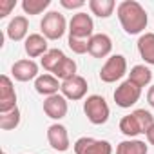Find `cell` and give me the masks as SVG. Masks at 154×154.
Segmentation results:
<instances>
[{
  "label": "cell",
  "mask_w": 154,
  "mask_h": 154,
  "mask_svg": "<svg viewBox=\"0 0 154 154\" xmlns=\"http://www.w3.org/2000/svg\"><path fill=\"white\" fill-rule=\"evenodd\" d=\"M118 20L127 35H143L149 24V17L145 8L136 0H123L116 8Z\"/></svg>",
  "instance_id": "cell-1"
},
{
  "label": "cell",
  "mask_w": 154,
  "mask_h": 154,
  "mask_svg": "<svg viewBox=\"0 0 154 154\" xmlns=\"http://www.w3.org/2000/svg\"><path fill=\"white\" fill-rule=\"evenodd\" d=\"M84 112L93 125H103V123H107V120L111 116V109H109L105 98L100 94H91L85 98Z\"/></svg>",
  "instance_id": "cell-2"
},
{
  "label": "cell",
  "mask_w": 154,
  "mask_h": 154,
  "mask_svg": "<svg viewBox=\"0 0 154 154\" xmlns=\"http://www.w3.org/2000/svg\"><path fill=\"white\" fill-rule=\"evenodd\" d=\"M40 29L47 40H60L65 35V31H69L65 17L58 11H49L47 15H44L40 22Z\"/></svg>",
  "instance_id": "cell-3"
},
{
  "label": "cell",
  "mask_w": 154,
  "mask_h": 154,
  "mask_svg": "<svg viewBox=\"0 0 154 154\" xmlns=\"http://www.w3.org/2000/svg\"><path fill=\"white\" fill-rule=\"evenodd\" d=\"M127 72V60L123 54H112L105 60L100 69V80L105 84H114L122 80Z\"/></svg>",
  "instance_id": "cell-4"
},
{
  "label": "cell",
  "mask_w": 154,
  "mask_h": 154,
  "mask_svg": "<svg viewBox=\"0 0 154 154\" xmlns=\"http://www.w3.org/2000/svg\"><path fill=\"white\" fill-rule=\"evenodd\" d=\"M93 35H94V22H93L91 15H87L84 11L72 15L71 22H69V36L80 38V40H91Z\"/></svg>",
  "instance_id": "cell-5"
},
{
  "label": "cell",
  "mask_w": 154,
  "mask_h": 154,
  "mask_svg": "<svg viewBox=\"0 0 154 154\" xmlns=\"http://www.w3.org/2000/svg\"><path fill=\"white\" fill-rule=\"evenodd\" d=\"M114 102H116V105L118 107H122V109H131L132 105H136V102L140 100V96H141V87H138L136 84H132L129 78L125 80V82H122L118 87H116V91H114Z\"/></svg>",
  "instance_id": "cell-6"
},
{
  "label": "cell",
  "mask_w": 154,
  "mask_h": 154,
  "mask_svg": "<svg viewBox=\"0 0 154 154\" xmlns=\"http://www.w3.org/2000/svg\"><path fill=\"white\" fill-rule=\"evenodd\" d=\"M74 154H112V145L107 140H94L89 136H82L72 145Z\"/></svg>",
  "instance_id": "cell-7"
},
{
  "label": "cell",
  "mask_w": 154,
  "mask_h": 154,
  "mask_svg": "<svg viewBox=\"0 0 154 154\" xmlns=\"http://www.w3.org/2000/svg\"><path fill=\"white\" fill-rule=\"evenodd\" d=\"M87 89H89V85H87V80L84 78V76L76 74V76H72V78H69V80L62 82V89H60V93H62V94H63L67 100L78 102V100L85 98V94H87Z\"/></svg>",
  "instance_id": "cell-8"
},
{
  "label": "cell",
  "mask_w": 154,
  "mask_h": 154,
  "mask_svg": "<svg viewBox=\"0 0 154 154\" xmlns=\"http://www.w3.org/2000/svg\"><path fill=\"white\" fill-rule=\"evenodd\" d=\"M11 74L17 82H31L38 78V63L31 58H24L13 63L11 67Z\"/></svg>",
  "instance_id": "cell-9"
},
{
  "label": "cell",
  "mask_w": 154,
  "mask_h": 154,
  "mask_svg": "<svg viewBox=\"0 0 154 154\" xmlns=\"http://www.w3.org/2000/svg\"><path fill=\"white\" fill-rule=\"evenodd\" d=\"M17 109V91L9 76H0V112H9Z\"/></svg>",
  "instance_id": "cell-10"
},
{
  "label": "cell",
  "mask_w": 154,
  "mask_h": 154,
  "mask_svg": "<svg viewBox=\"0 0 154 154\" xmlns=\"http://www.w3.org/2000/svg\"><path fill=\"white\" fill-rule=\"evenodd\" d=\"M67 111H69V105H67V98L63 96V94H53V96H49V98H45L44 100V112L51 118V120H62V118H65V114H67Z\"/></svg>",
  "instance_id": "cell-11"
},
{
  "label": "cell",
  "mask_w": 154,
  "mask_h": 154,
  "mask_svg": "<svg viewBox=\"0 0 154 154\" xmlns=\"http://www.w3.org/2000/svg\"><path fill=\"white\" fill-rule=\"evenodd\" d=\"M47 141H49L51 149H54V150H58V152L69 150L71 141H69V134H67L65 125H62V123H53V125H49V129H47Z\"/></svg>",
  "instance_id": "cell-12"
},
{
  "label": "cell",
  "mask_w": 154,
  "mask_h": 154,
  "mask_svg": "<svg viewBox=\"0 0 154 154\" xmlns=\"http://www.w3.org/2000/svg\"><path fill=\"white\" fill-rule=\"evenodd\" d=\"M112 51V40L105 33H96L89 40V54L94 58H105Z\"/></svg>",
  "instance_id": "cell-13"
},
{
  "label": "cell",
  "mask_w": 154,
  "mask_h": 154,
  "mask_svg": "<svg viewBox=\"0 0 154 154\" xmlns=\"http://www.w3.org/2000/svg\"><path fill=\"white\" fill-rule=\"evenodd\" d=\"M27 33H29V20H27V17H24V15H18V17L11 18V22H9L8 27H6V35H8V38L13 40V42L26 40V38L29 36Z\"/></svg>",
  "instance_id": "cell-14"
},
{
  "label": "cell",
  "mask_w": 154,
  "mask_h": 154,
  "mask_svg": "<svg viewBox=\"0 0 154 154\" xmlns=\"http://www.w3.org/2000/svg\"><path fill=\"white\" fill-rule=\"evenodd\" d=\"M62 89V84L58 82V78L54 74H40L38 78L35 80V91L45 98L58 94V91Z\"/></svg>",
  "instance_id": "cell-15"
},
{
  "label": "cell",
  "mask_w": 154,
  "mask_h": 154,
  "mask_svg": "<svg viewBox=\"0 0 154 154\" xmlns=\"http://www.w3.org/2000/svg\"><path fill=\"white\" fill-rule=\"evenodd\" d=\"M24 49L27 53V56L33 60V58H38V56H44L49 49H47V38L40 33H31L27 38H26V44H24Z\"/></svg>",
  "instance_id": "cell-16"
},
{
  "label": "cell",
  "mask_w": 154,
  "mask_h": 154,
  "mask_svg": "<svg viewBox=\"0 0 154 154\" xmlns=\"http://www.w3.org/2000/svg\"><path fill=\"white\" fill-rule=\"evenodd\" d=\"M138 53L145 63L154 65V33H143L138 38Z\"/></svg>",
  "instance_id": "cell-17"
},
{
  "label": "cell",
  "mask_w": 154,
  "mask_h": 154,
  "mask_svg": "<svg viewBox=\"0 0 154 154\" xmlns=\"http://www.w3.org/2000/svg\"><path fill=\"white\" fill-rule=\"evenodd\" d=\"M129 80L132 82V84H136L138 87H147L150 82H152V71L147 67V65H134L132 69H131V72H129Z\"/></svg>",
  "instance_id": "cell-18"
},
{
  "label": "cell",
  "mask_w": 154,
  "mask_h": 154,
  "mask_svg": "<svg viewBox=\"0 0 154 154\" xmlns=\"http://www.w3.org/2000/svg\"><path fill=\"white\" fill-rule=\"evenodd\" d=\"M120 131H122V134H125L127 138H136L138 134H143V129H141V125H140V122H138V118L131 112V114H127V116H123L122 120H120Z\"/></svg>",
  "instance_id": "cell-19"
},
{
  "label": "cell",
  "mask_w": 154,
  "mask_h": 154,
  "mask_svg": "<svg viewBox=\"0 0 154 154\" xmlns=\"http://www.w3.org/2000/svg\"><path fill=\"white\" fill-rule=\"evenodd\" d=\"M149 152V145L141 140H125L122 143H118L116 147V154H147Z\"/></svg>",
  "instance_id": "cell-20"
},
{
  "label": "cell",
  "mask_w": 154,
  "mask_h": 154,
  "mask_svg": "<svg viewBox=\"0 0 154 154\" xmlns=\"http://www.w3.org/2000/svg\"><path fill=\"white\" fill-rule=\"evenodd\" d=\"M116 8L114 0H89V9L93 15L100 18H109Z\"/></svg>",
  "instance_id": "cell-21"
},
{
  "label": "cell",
  "mask_w": 154,
  "mask_h": 154,
  "mask_svg": "<svg viewBox=\"0 0 154 154\" xmlns=\"http://www.w3.org/2000/svg\"><path fill=\"white\" fill-rule=\"evenodd\" d=\"M63 58H65V54H63L62 49H49V51L42 56L40 65H42L47 72H54V69L60 65V62H62Z\"/></svg>",
  "instance_id": "cell-22"
},
{
  "label": "cell",
  "mask_w": 154,
  "mask_h": 154,
  "mask_svg": "<svg viewBox=\"0 0 154 154\" xmlns=\"http://www.w3.org/2000/svg\"><path fill=\"white\" fill-rule=\"evenodd\" d=\"M58 80H62V82H65V80H69V78H72V76H76V62L72 60V58H69V56H65L62 62H60V65L54 69V72H53Z\"/></svg>",
  "instance_id": "cell-23"
},
{
  "label": "cell",
  "mask_w": 154,
  "mask_h": 154,
  "mask_svg": "<svg viewBox=\"0 0 154 154\" xmlns=\"http://www.w3.org/2000/svg\"><path fill=\"white\" fill-rule=\"evenodd\" d=\"M20 120H22V114H20V109H13L9 112H0V129L2 131H13L20 125Z\"/></svg>",
  "instance_id": "cell-24"
},
{
  "label": "cell",
  "mask_w": 154,
  "mask_h": 154,
  "mask_svg": "<svg viewBox=\"0 0 154 154\" xmlns=\"http://www.w3.org/2000/svg\"><path fill=\"white\" fill-rule=\"evenodd\" d=\"M51 6V0H24L22 9L26 15H40Z\"/></svg>",
  "instance_id": "cell-25"
},
{
  "label": "cell",
  "mask_w": 154,
  "mask_h": 154,
  "mask_svg": "<svg viewBox=\"0 0 154 154\" xmlns=\"http://www.w3.org/2000/svg\"><path fill=\"white\" fill-rule=\"evenodd\" d=\"M132 114L138 118V122H140V125L143 129V134H145L149 131V127L154 123V116L149 111H145V109H136V111H132Z\"/></svg>",
  "instance_id": "cell-26"
},
{
  "label": "cell",
  "mask_w": 154,
  "mask_h": 154,
  "mask_svg": "<svg viewBox=\"0 0 154 154\" xmlns=\"http://www.w3.org/2000/svg\"><path fill=\"white\" fill-rule=\"evenodd\" d=\"M67 44L72 49V53H76V54H85V53H89V40H80V38L69 36Z\"/></svg>",
  "instance_id": "cell-27"
},
{
  "label": "cell",
  "mask_w": 154,
  "mask_h": 154,
  "mask_svg": "<svg viewBox=\"0 0 154 154\" xmlns=\"http://www.w3.org/2000/svg\"><path fill=\"white\" fill-rule=\"evenodd\" d=\"M15 0H0V18H6L11 13V9H15Z\"/></svg>",
  "instance_id": "cell-28"
},
{
  "label": "cell",
  "mask_w": 154,
  "mask_h": 154,
  "mask_svg": "<svg viewBox=\"0 0 154 154\" xmlns=\"http://www.w3.org/2000/svg\"><path fill=\"white\" fill-rule=\"evenodd\" d=\"M60 4L65 9H80L85 6V0H60Z\"/></svg>",
  "instance_id": "cell-29"
},
{
  "label": "cell",
  "mask_w": 154,
  "mask_h": 154,
  "mask_svg": "<svg viewBox=\"0 0 154 154\" xmlns=\"http://www.w3.org/2000/svg\"><path fill=\"white\" fill-rule=\"evenodd\" d=\"M145 138H147V141L150 143V145H154V123L149 127V131L145 132Z\"/></svg>",
  "instance_id": "cell-30"
},
{
  "label": "cell",
  "mask_w": 154,
  "mask_h": 154,
  "mask_svg": "<svg viewBox=\"0 0 154 154\" xmlns=\"http://www.w3.org/2000/svg\"><path fill=\"white\" fill-rule=\"evenodd\" d=\"M147 102H149L150 107H154V85H150L149 91H147Z\"/></svg>",
  "instance_id": "cell-31"
},
{
  "label": "cell",
  "mask_w": 154,
  "mask_h": 154,
  "mask_svg": "<svg viewBox=\"0 0 154 154\" xmlns=\"http://www.w3.org/2000/svg\"><path fill=\"white\" fill-rule=\"evenodd\" d=\"M2 154H8V152H2Z\"/></svg>",
  "instance_id": "cell-32"
}]
</instances>
